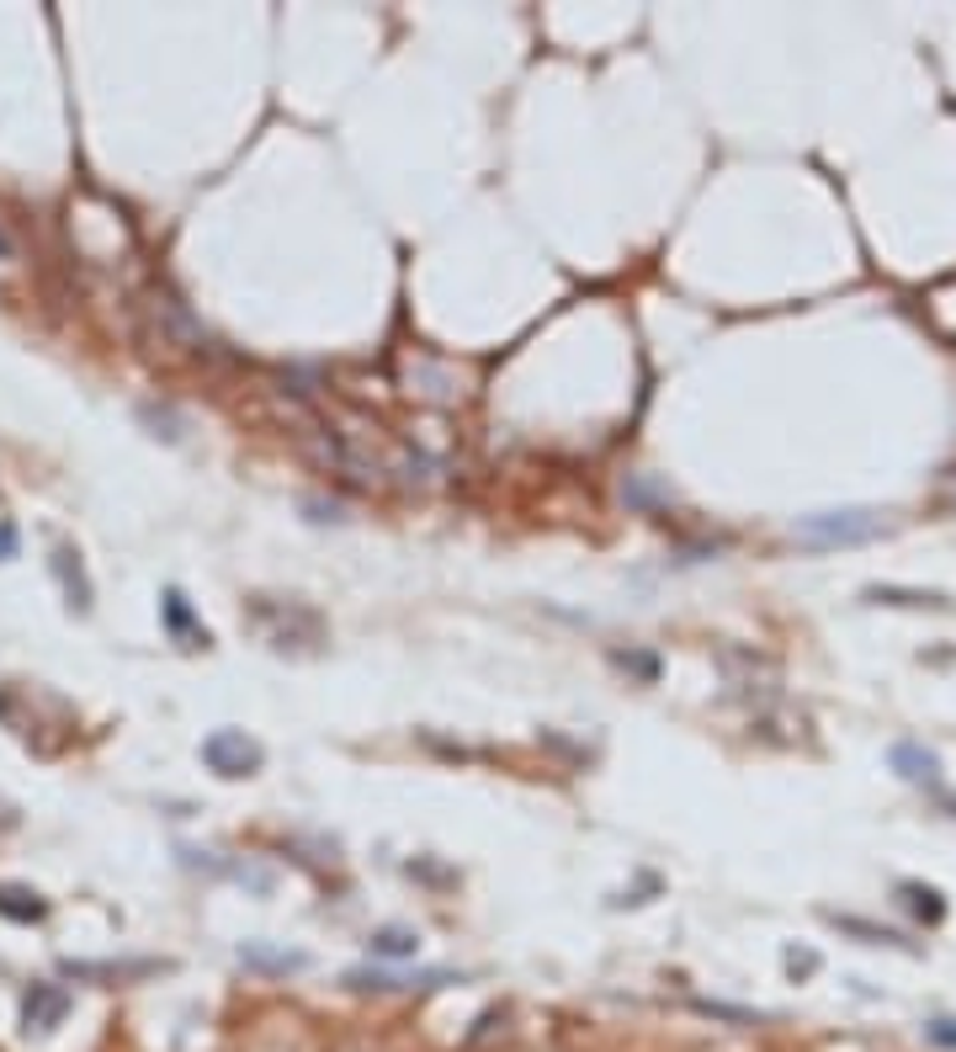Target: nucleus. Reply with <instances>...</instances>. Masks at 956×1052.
Returning <instances> with one entry per match:
<instances>
[{
    "label": "nucleus",
    "mask_w": 956,
    "mask_h": 1052,
    "mask_svg": "<svg viewBox=\"0 0 956 1052\" xmlns=\"http://www.w3.org/2000/svg\"><path fill=\"white\" fill-rule=\"evenodd\" d=\"M924 1031H930V1042H941V1048H956V1020H946V1015H941V1020H930Z\"/></svg>",
    "instance_id": "obj_6"
},
{
    "label": "nucleus",
    "mask_w": 956,
    "mask_h": 1052,
    "mask_svg": "<svg viewBox=\"0 0 956 1052\" xmlns=\"http://www.w3.org/2000/svg\"><path fill=\"white\" fill-rule=\"evenodd\" d=\"M415 952H420V935L404 925H383L372 935V957H415Z\"/></svg>",
    "instance_id": "obj_4"
},
{
    "label": "nucleus",
    "mask_w": 956,
    "mask_h": 1052,
    "mask_svg": "<svg viewBox=\"0 0 956 1052\" xmlns=\"http://www.w3.org/2000/svg\"><path fill=\"white\" fill-rule=\"evenodd\" d=\"M904 898H909V909H915V914H924V920H941V914H946V904H941V893H935V888L904 883Z\"/></svg>",
    "instance_id": "obj_5"
},
{
    "label": "nucleus",
    "mask_w": 956,
    "mask_h": 1052,
    "mask_svg": "<svg viewBox=\"0 0 956 1052\" xmlns=\"http://www.w3.org/2000/svg\"><path fill=\"white\" fill-rule=\"evenodd\" d=\"M835 920H839V914H835ZM839 925H845V931H856V935H867V941H898L893 931H876V925H861V920H839Z\"/></svg>",
    "instance_id": "obj_7"
},
{
    "label": "nucleus",
    "mask_w": 956,
    "mask_h": 1052,
    "mask_svg": "<svg viewBox=\"0 0 956 1052\" xmlns=\"http://www.w3.org/2000/svg\"><path fill=\"white\" fill-rule=\"evenodd\" d=\"M11 542H16V537H11V526H0V553H11Z\"/></svg>",
    "instance_id": "obj_8"
},
{
    "label": "nucleus",
    "mask_w": 956,
    "mask_h": 1052,
    "mask_svg": "<svg viewBox=\"0 0 956 1052\" xmlns=\"http://www.w3.org/2000/svg\"><path fill=\"white\" fill-rule=\"evenodd\" d=\"M882 531H887V522L876 511H818V516L797 522V537L813 548H856V542H872Z\"/></svg>",
    "instance_id": "obj_1"
},
{
    "label": "nucleus",
    "mask_w": 956,
    "mask_h": 1052,
    "mask_svg": "<svg viewBox=\"0 0 956 1052\" xmlns=\"http://www.w3.org/2000/svg\"><path fill=\"white\" fill-rule=\"evenodd\" d=\"M202 755H207V766L218 770V776H250V770L261 766V744L244 739L239 729H218L202 744Z\"/></svg>",
    "instance_id": "obj_2"
},
{
    "label": "nucleus",
    "mask_w": 956,
    "mask_h": 1052,
    "mask_svg": "<svg viewBox=\"0 0 956 1052\" xmlns=\"http://www.w3.org/2000/svg\"><path fill=\"white\" fill-rule=\"evenodd\" d=\"M893 770L904 776V781H924V787H935L941 781V761L930 755V750H919V744H893Z\"/></svg>",
    "instance_id": "obj_3"
}]
</instances>
